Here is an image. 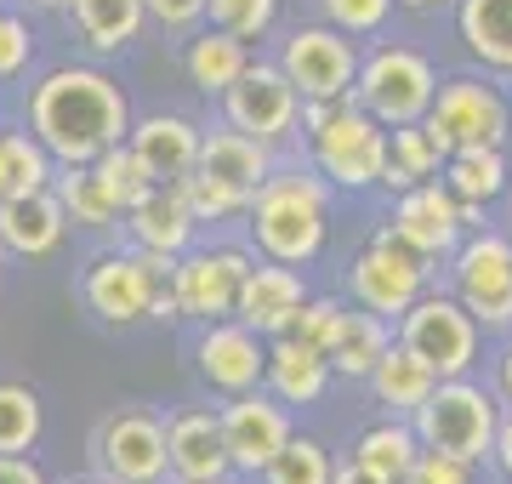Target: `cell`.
Wrapping results in <instances>:
<instances>
[{"label":"cell","mask_w":512,"mask_h":484,"mask_svg":"<svg viewBox=\"0 0 512 484\" xmlns=\"http://www.w3.org/2000/svg\"><path fill=\"white\" fill-rule=\"evenodd\" d=\"M29 126L40 149L63 166H92L103 149L131 137L126 92L103 69H57L29 97Z\"/></svg>","instance_id":"obj_1"},{"label":"cell","mask_w":512,"mask_h":484,"mask_svg":"<svg viewBox=\"0 0 512 484\" xmlns=\"http://www.w3.org/2000/svg\"><path fill=\"white\" fill-rule=\"evenodd\" d=\"M330 194L336 188L319 177V171H279L251 194V240L262 257H274V262H291V268H308L319 251H325L330 240Z\"/></svg>","instance_id":"obj_2"},{"label":"cell","mask_w":512,"mask_h":484,"mask_svg":"<svg viewBox=\"0 0 512 484\" xmlns=\"http://www.w3.org/2000/svg\"><path fill=\"white\" fill-rule=\"evenodd\" d=\"M302 137H308V166L342 194L382 188L387 171V126L353 97L336 103H302Z\"/></svg>","instance_id":"obj_3"},{"label":"cell","mask_w":512,"mask_h":484,"mask_svg":"<svg viewBox=\"0 0 512 484\" xmlns=\"http://www.w3.org/2000/svg\"><path fill=\"white\" fill-rule=\"evenodd\" d=\"M501 416H507L501 393L484 388L478 376H444L439 388H433V399L410 422L421 433V450H439V456H456V462L490 467Z\"/></svg>","instance_id":"obj_4"},{"label":"cell","mask_w":512,"mask_h":484,"mask_svg":"<svg viewBox=\"0 0 512 484\" xmlns=\"http://www.w3.org/2000/svg\"><path fill=\"white\" fill-rule=\"evenodd\" d=\"M393 336H399L404 348L416 359H427L433 371L444 376H473L478 371V354H484V331H478V319L467 314V302L450 291V285H427L399 319H393Z\"/></svg>","instance_id":"obj_5"},{"label":"cell","mask_w":512,"mask_h":484,"mask_svg":"<svg viewBox=\"0 0 512 484\" xmlns=\"http://www.w3.org/2000/svg\"><path fill=\"white\" fill-rule=\"evenodd\" d=\"M427 131L439 137L444 154L456 149H507L512 143V114H507V86L484 69H461V75H439L433 109H427Z\"/></svg>","instance_id":"obj_6"},{"label":"cell","mask_w":512,"mask_h":484,"mask_svg":"<svg viewBox=\"0 0 512 484\" xmlns=\"http://www.w3.org/2000/svg\"><path fill=\"white\" fill-rule=\"evenodd\" d=\"M444 285L467 302L484 336H512V234L473 228L444 262Z\"/></svg>","instance_id":"obj_7"},{"label":"cell","mask_w":512,"mask_h":484,"mask_svg":"<svg viewBox=\"0 0 512 484\" xmlns=\"http://www.w3.org/2000/svg\"><path fill=\"white\" fill-rule=\"evenodd\" d=\"M439 92V69L433 57L404 46V40H382L359 57V80H353V103L370 109L382 126H404V120H427Z\"/></svg>","instance_id":"obj_8"},{"label":"cell","mask_w":512,"mask_h":484,"mask_svg":"<svg viewBox=\"0 0 512 484\" xmlns=\"http://www.w3.org/2000/svg\"><path fill=\"white\" fill-rule=\"evenodd\" d=\"M433 280H439V262H427L421 251H410V245H404L399 234L382 223V228L365 240V251L353 257V268H348V297L359 302V308H370V314L399 319Z\"/></svg>","instance_id":"obj_9"},{"label":"cell","mask_w":512,"mask_h":484,"mask_svg":"<svg viewBox=\"0 0 512 484\" xmlns=\"http://www.w3.org/2000/svg\"><path fill=\"white\" fill-rule=\"evenodd\" d=\"M359 57L365 52H359L353 35H342V29H330V23H296L274 63L291 75L302 103H336V97H353Z\"/></svg>","instance_id":"obj_10"},{"label":"cell","mask_w":512,"mask_h":484,"mask_svg":"<svg viewBox=\"0 0 512 484\" xmlns=\"http://www.w3.org/2000/svg\"><path fill=\"white\" fill-rule=\"evenodd\" d=\"M222 120H228L234 131H251L256 143L279 149V143L296 131V120H302V92L291 86V75H285L279 63L251 57L245 75L222 92Z\"/></svg>","instance_id":"obj_11"},{"label":"cell","mask_w":512,"mask_h":484,"mask_svg":"<svg viewBox=\"0 0 512 484\" xmlns=\"http://www.w3.org/2000/svg\"><path fill=\"white\" fill-rule=\"evenodd\" d=\"M171 257H154V251H114V257H97L86 268V302H92L97 319L109 325H131V319H148L160 285H171Z\"/></svg>","instance_id":"obj_12"},{"label":"cell","mask_w":512,"mask_h":484,"mask_svg":"<svg viewBox=\"0 0 512 484\" xmlns=\"http://www.w3.org/2000/svg\"><path fill=\"white\" fill-rule=\"evenodd\" d=\"M251 251L239 245H217V251H183L177 268H171V291L183 302V319H234V302H239V285L251 274Z\"/></svg>","instance_id":"obj_13"},{"label":"cell","mask_w":512,"mask_h":484,"mask_svg":"<svg viewBox=\"0 0 512 484\" xmlns=\"http://www.w3.org/2000/svg\"><path fill=\"white\" fill-rule=\"evenodd\" d=\"M194 365L211 382V393H222V399L251 393L268 376V336L251 331L245 319H211L200 331V342H194Z\"/></svg>","instance_id":"obj_14"},{"label":"cell","mask_w":512,"mask_h":484,"mask_svg":"<svg viewBox=\"0 0 512 484\" xmlns=\"http://www.w3.org/2000/svg\"><path fill=\"white\" fill-rule=\"evenodd\" d=\"M222 416V439H228V462H234V473H262V467L279 456V445L291 439V405H279L274 393H234L228 405L217 410Z\"/></svg>","instance_id":"obj_15"},{"label":"cell","mask_w":512,"mask_h":484,"mask_svg":"<svg viewBox=\"0 0 512 484\" xmlns=\"http://www.w3.org/2000/svg\"><path fill=\"white\" fill-rule=\"evenodd\" d=\"M97 462L114 484H160L171 473V450H165V422L148 410H120L97 433Z\"/></svg>","instance_id":"obj_16"},{"label":"cell","mask_w":512,"mask_h":484,"mask_svg":"<svg viewBox=\"0 0 512 484\" xmlns=\"http://www.w3.org/2000/svg\"><path fill=\"white\" fill-rule=\"evenodd\" d=\"M387 228L399 234L410 251H421L427 262H450V251L461 245V211H456V194L444 188V177H433V183H416L404 188V194H393V211H387Z\"/></svg>","instance_id":"obj_17"},{"label":"cell","mask_w":512,"mask_h":484,"mask_svg":"<svg viewBox=\"0 0 512 484\" xmlns=\"http://www.w3.org/2000/svg\"><path fill=\"white\" fill-rule=\"evenodd\" d=\"M302 302H308V280L296 274L291 262L262 257V262H251V274L239 285L234 319H245V325L262 331V336H285V325H291V314Z\"/></svg>","instance_id":"obj_18"},{"label":"cell","mask_w":512,"mask_h":484,"mask_svg":"<svg viewBox=\"0 0 512 484\" xmlns=\"http://www.w3.org/2000/svg\"><path fill=\"white\" fill-rule=\"evenodd\" d=\"M126 228H131V240H137V251H154V257L177 262L183 251H194L200 217L188 211V200H183L177 183H154L143 200L126 211Z\"/></svg>","instance_id":"obj_19"},{"label":"cell","mask_w":512,"mask_h":484,"mask_svg":"<svg viewBox=\"0 0 512 484\" xmlns=\"http://www.w3.org/2000/svg\"><path fill=\"white\" fill-rule=\"evenodd\" d=\"M165 450H171V473L177 479H228V439H222L217 410H183L165 422Z\"/></svg>","instance_id":"obj_20"},{"label":"cell","mask_w":512,"mask_h":484,"mask_svg":"<svg viewBox=\"0 0 512 484\" xmlns=\"http://www.w3.org/2000/svg\"><path fill=\"white\" fill-rule=\"evenodd\" d=\"M330 382H336V371H330V359L319 348L296 342V336H268V376H262V388L274 393L279 405L308 410L330 393Z\"/></svg>","instance_id":"obj_21"},{"label":"cell","mask_w":512,"mask_h":484,"mask_svg":"<svg viewBox=\"0 0 512 484\" xmlns=\"http://www.w3.org/2000/svg\"><path fill=\"white\" fill-rule=\"evenodd\" d=\"M200 137L205 131L194 120H183V114H148L143 126H131L126 143L154 171V183H177V177H188L200 166Z\"/></svg>","instance_id":"obj_22"},{"label":"cell","mask_w":512,"mask_h":484,"mask_svg":"<svg viewBox=\"0 0 512 484\" xmlns=\"http://www.w3.org/2000/svg\"><path fill=\"white\" fill-rule=\"evenodd\" d=\"M456 35L473 69L495 80L512 75V0H456Z\"/></svg>","instance_id":"obj_23"},{"label":"cell","mask_w":512,"mask_h":484,"mask_svg":"<svg viewBox=\"0 0 512 484\" xmlns=\"http://www.w3.org/2000/svg\"><path fill=\"white\" fill-rule=\"evenodd\" d=\"M365 382H370V399H376L387 416H416V410L433 399V388H439V371H433L427 359H416L399 336H393V348L376 359V371H370Z\"/></svg>","instance_id":"obj_24"},{"label":"cell","mask_w":512,"mask_h":484,"mask_svg":"<svg viewBox=\"0 0 512 484\" xmlns=\"http://www.w3.org/2000/svg\"><path fill=\"white\" fill-rule=\"evenodd\" d=\"M57 240H63V200H57L52 188L0 200V251L46 257V251H57Z\"/></svg>","instance_id":"obj_25"},{"label":"cell","mask_w":512,"mask_h":484,"mask_svg":"<svg viewBox=\"0 0 512 484\" xmlns=\"http://www.w3.org/2000/svg\"><path fill=\"white\" fill-rule=\"evenodd\" d=\"M387 348H393V319H382V314H370V308H359V302H348L342 331H336V342H330V371L342 376V382H365Z\"/></svg>","instance_id":"obj_26"},{"label":"cell","mask_w":512,"mask_h":484,"mask_svg":"<svg viewBox=\"0 0 512 484\" xmlns=\"http://www.w3.org/2000/svg\"><path fill=\"white\" fill-rule=\"evenodd\" d=\"M450 154L439 149V137L427 131V120H404V126H387V171H382V188L387 194H404L416 183H433L444 171Z\"/></svg>","instance_id":"obj_27"},{"label":"cell","mask_w":512,"mask_h":484,"mask_svg":"<svg viewBox=\"0 0 512 484\" xmlns=\"http://www.w3.org/2000/svg\"><path fill=\"white\" fill-rule=\"evenodd\" d=\"M200 166L256 194V188L274 177V149H268V143H256L251 131L217 126V131H205V137H200Z\"/></svg>","instance_id":"obj_28"},{"label":"cell","mask_w":512,"mask_h":484,"mask_svg":"<svg viewBox=\"0 0 512 484\" xmlns=\"http://www.w3.org/2000/svg\"><path fill=\"white\" fill-rule=\"evenodd\" d=\"M348 456L359 467H370L376 479L399 484L404 473L416 467V456H421V433H416V422H410V416H382V422H370V428L353 439Z\"/></svg>","instance_id":"obj_29"},{"label":"cell","mask_w":512,"mask_h":484,"mask_svg":"<svg viewBox=\"0 0 512 484\" xmlns=\"http://www.w3.org/2000/svg\"><path fill=\"white\" fill-rule=\"evenodd\" d=\"M444 188L456 200H473V205H501L512 194V160L507 149H456L444 160Z\"/></svg>","instance_id":"obj_30"},{"label":"cell","mask_w":512,"mask_h":484,"mask_svg":"<svg viewBox=\"0 0 512 484\" xmlns=\"http://www.w3.org/2000/svg\"><path fill=\"white\" fill-rule=\"evenodd\" d=\"M245 63H251V52H245V40L228 35V29H205V35L188 40V52H183L188 86H194V92H205V97L228 92V86L245 75Z\"/></svg>","instance_id":"obj_31"},{"label":"cell","mask_w":512,"mask_h":484,"mask_svg":"<svg viewBox=\"0 0 512 484\" xmlns=\"http://www.w3.org/2000/svg\"><path fill=\"white\" fill-rule=\"evenodd\" d=\"M74 23H80V35L92 40L97 52H120V46H131L143 35L148 6L143 0H74Z\"/></svg>","instance_id":"obj_32"},{"label":"cell","mask_w":512,"mask_h":484,"mask_svg":"<svg viewBox=\"0 0 512 484\" xmlns=\"http://www.w3.org/2000/svg\"><path fill=\"white\" fill-rule=\"evenodd\" d=\"M52 177V154L40 149V137L23 131H0V200H18V194H40Z\"/></svg>","instance_id":"obj_33"},{"label":"cell","mask_w":512,"mask_h":484,"mask_svg":"<svg viewBox=\"0 0 512 484\" xmlns=\"http://www.w3.org/2000/svg\"><path fill=\"white\" fill-rule=\"evenodd\" d=\"M262 484H330L336 479V456L325 450V439H313V433H291L285 445H279V456L262 473H256Z\"/></svg>","instance_id":"obj_34"},{"label":"cell","mask_w":512,"mask_h":484,"mask_svg":"<svg viewBox=\"0 0 512 484\" xmlns=\"http://www.w3.org/2000/svg\"><path fill=\"white\" fill-rule=\"evenodd\" d=\"M57 200H63V217L86 228H114V217H126L120 200L109 194V183L97 177V166H69L63 183H57Z\"/></svg>","instance_id":"obj_35"},{"label":"cell","mask_w":512,"mask_h":484,"mask_svg":"<svg viewBox=\"0 0 512 484\" xmlns=\"http://www.w3.org/2000/svg\"><path fill=\"white\" fill-rule=\"evenodd\" d=\"M177 188H183L188 211H194L200 223H222V217H245V211H251V188L228 183V177H217V171H205V166L177 177Z\"/></svg>","instance_id":"obj_36"},{"label":"cell","mask_w":512,"mask_h":484,"mask_svg":"<svg viewBox=\"0 0 512 484\" xmlns=\"http://www.w3.org/2000/svg\"><path fill=\"white\" fill-rule=\"evenodd\" d=\"M40 439V399L18 382H0V456H29Z\"/></svg>","instance_id":"obj_37"},{"label":"cell","mask_w":512,"mask_h":484,"mask_svg":"<svg viewBox=\"0 0 512 484\" xmlns=\"http://www.w3.org/2000/svg\"><path fill=\"white\" fill-rule=\"evenodd\" d=\"M92 166H97V177L109 183V194L120 200V211H131V205L143 200L148 188H154V171L137 160V149H131V143H114V149H103Z\"/></svg>","instance_id":"obj_38"},{"label":"cell","mask_w":512,"mask_h":484,"mask_svg":"<svg viewBox=\"0 0 512 484\" xmlns=\"http://www.w3.org/2000/svg\"><path fill=\"white\" fill-rule=\"evenodd\" d=\"M342 314H348V302L342 297H313L291 314V325H285V336H296V342H308V348H319V354L330 359V342H336V331H342Z\"/></svg>","instance_id":"obj_39"},{"label":"cell","mask_w":512,"mask_h":484,"mask_svg":"<svg viewBox=\"0 0 512 484\" xmlns=\"http://www.w3.org/2000/svg\"><path fill=\"white\" fill-rule=\"evenodd\" d=\"M205 18H211V29H228L239 40H262L279 18V0H211Z\"/></svg>","instance_id":"obj_40"},{"label":"cell","mask_w":512,"mask_h":484,"mask_svg":"<svg viewBox=\"0 0 512 484\" xmlns=\"http://www.w3.org/2000/svg\"><path fill=\"white\" fill-rule=\"evenodd\" d=\"M319 12H325L330 29L359 40V35H382L399 12V0H319Z\"/></svg>","instance_id":"obj_41"},{"label":"cell","mask_w":512,"mask_h":484,"mask_svg":"<svg viewBox=\"0 0 512 484\" xmlns=\"http://www.w3.org/2000/svg\"><path fill=\"white\" fill-rule=\"evenodd\" d=\"M473 473H478L473 462H456V456H439V450H421L416 467H410L399 484H473Z\"/></svg>","instance_id":"obj_42"},{"label":"cell","mask_w":512,"mask_h":484,"mask_svg":"<svg viewBox=\"0 0 512 484\" xmlns=\"http://www.w3.org/2000/svg\"><path fill=\"white\" fill-rule=\"evenodd\" d=\"M23 63H29V29L0 12V80H12Z\"/></svg>","instance_id":"obj_43"},{"label":"cell","mask_w":512,"mask_h":484,"mask_svg":"<svg viewBox=\"0 0 512 484\" xmlns=\"http://www.w3.org/2000/svg\"><path fill=\"white\" fill-rule=\"evenodd\" d=\"M143 6L160 29H194V23H205V6L211 0H143Z\"/></svg>","instance_id":"obj_44"},{"label":"cell","mask_w":512,"mask_h":484,"mask_svg":"<svg viewBox=\"0 0 512 484\" xmlns=\"http://www.w3.org/2000/svg\"><path fill=\"white\" fill-rule=\"evenodd\" d=\"M0 484H46V473L29 456H0Z\"/></svg>","instance_id":"obj_45"},{"label":"cell","mask_w":512,"mask_h":484,"mask_svg":"<svg viewBox=\"0 0 512 484\" xmlns=\"http://www.w3.org/2000/svg\"><path fill=\"white\" fill-rule=\"evenodd\" d=\"M495 393L512 410V336H501V348H495Z\"/></svg>","instance_id":"obj_46"},{"label":"cell","mask_w":512,"mask_h":484,"mask_svg":"<svg viewBox=\"0 0 512 484\" xmlns=\"http://www.w3.org/2000/svg\"><path fill=\"white\" fill-rule=\"evenodd\" d=\"M490 467H501L512 479V410L501 416V428H495V450H490Z\"/></svg>","instance_id":"obj_47"},{"label":"cell","mask_w":512,"mask_h":484,"mask_svg":"<svg viewBox=\"0 0 512 484\" xmlns=\"http://www.w3.org/2000/svg\"><path fill=\"white\" fill-rule=\"evenodd\" d=\"M330 484H387V479H376L370 467H359V462L348 456V462H336V479H330Z\"/></svg>","instance_id":"obj_48"},{"label":"cell","mask_w":512,"mask_h":484,"mask_svg":"<svg viewBox=\"0 0 512 484\" xmlns=\"http://www.w3.org/2000/svg\"><path fill=\"white\" fill-rule=\"evenodd\" d=\"M404 12H456V0H399Z\"/></svg>","instance_id":"obj_49"},{"label":"cell","mask_w":512,"mask_h":484,"mask_svg":"<svg viewBox=\"0 0 512 484\" xmlns=\"http://www.w3.org/2000/svg\"><path fill=\"white\" fill-rule=\"evenodd\" d=\"M177 484H228V479H177Z\"/></svg>","instance_id":"obj_50"},{"label":"cell","mask_w":512,"mask_h":484,"mask_svg":"<svg viewBox=\"0 0 512 484\" xmlns=\"http://www.w3.org/2000/svg\"><path fill=\"white\" fill-rule=\"evenodd\" d=\"M35 6H74V0H35Z\"/></svg>","instance_id":"obj_51"},{"label":"cell","mask_w":512,"mask_h":484,"mask_svg":"<svg viewBox=\"0 0 512 484\" xmlns=\"http://www.w3.org/2000/svg\"><path fill=\"white\" fill-rule=\"evenodd\" d=\"M501 86H507V114H512V75H507V80H501Z\"/></svg>","instance_id":"obj_52"},{"label":"cell","mask_w":512,"mask_h":484,"mask_svg":"<svg viewBox=\"0 0 512 484\" xmlns=\"http://www.w3.org/2000/svg\"><path fill=\"white\" fill-rule=\"evenodd\" d=\"M507 200H512V194H507Z\"/></svg>","instance_id":"obj_53"},{"label":"cell","mask_w":512,"mask_h":484,"mask_svg":"<svg viewBox=\"0 0 512 484\" xmlns=\"http://www.w3.org/2000/svg\"><path fill=\"white\" fill-rule=\"evenodd\" d=\"M109 484H114V479H109Z\"/></svg>","instance_id":"obj_54"}]
</instances>
